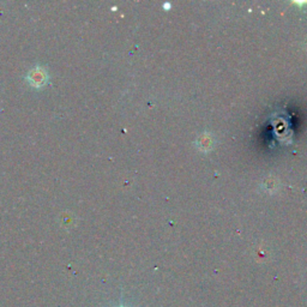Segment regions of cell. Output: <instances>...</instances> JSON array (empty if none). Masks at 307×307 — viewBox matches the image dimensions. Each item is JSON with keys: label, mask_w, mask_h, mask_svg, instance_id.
Segmentation results:
<instances>
[{"label": "cell", "mask_w": 307, "mask_h": 307, "mask_svg": "<svg viewBox=\"0 0 307 307\" xmlns=\"http://www.w3.org/2000/svg\"><path fill=\"white\" fill-rule=\"evenodd\" d=\"M49 75L47 70L43 66H35L27 75V81L31 87L35 89H40L43 88L48 83Z\"/></svg>", "instance_id": "cell-1"}, {"label": "cell", "mask_w": 307, "mask_h": 307, "mask_svg": "<svg viewBox=\"0 0 307 307\" xmlns=\"http://www.w3.org/2000/svg\"><path fill=\"white\" fill-rule=\"evenodd\" d=\"M119 307H126V306H125V305H120Z\"/></svg>", "instance_id": "cell-2"}]
</instances>
